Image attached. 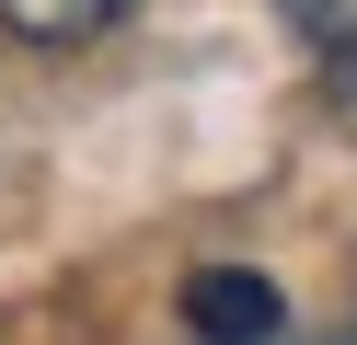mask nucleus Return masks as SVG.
Returning a JSON list of instances; mask_svg holds the SVG:
<instances>
[{
  "label": "nucleus",
  "instance_id": "obj_1",
  "mask_svg": "<svg viewBox=\"0 0 357 345\" xmlns=\"http://www.w3.org/2000/svg\"><path fill=\"white\" fill-rule=\"evenodd\" d=\"M185 322H196V345H265L277 334V288L254 265H208V276H185Z\"/></svg>",
  "mask_w": 357,
  "mask_h": 345
},
{
  "label": "nucleus",
  "instance_id": "obj_2",
  "mask_svg": "<svg viewBox=\"0 0 357 345\" xmlns=\"http://www.w3.org/2000/svg\"><path fill=\"white\" fill-rule=\"evenodd\" d=\"M127 12H139V0H0V35H24V46H93V35H116Z\"/></svg>",
  "mask_w": 357,
  "mask_h": 345
},
{
  "label": "nucleus",
  "instance_id": "obj_3",
  "mask_svg": "<svg viewBox=\"0 0 357 345\" xmlns=\"http://www.w3.org/2000/svg\"><path fill=\"white\" fill-rule=\"evenodd\" d=\"M277 12H288V35H300L311 58L357 92V0H277Z\"/></svg>",
  "mask_w": 357,
  "mask_h": 345
}]
</instances>
